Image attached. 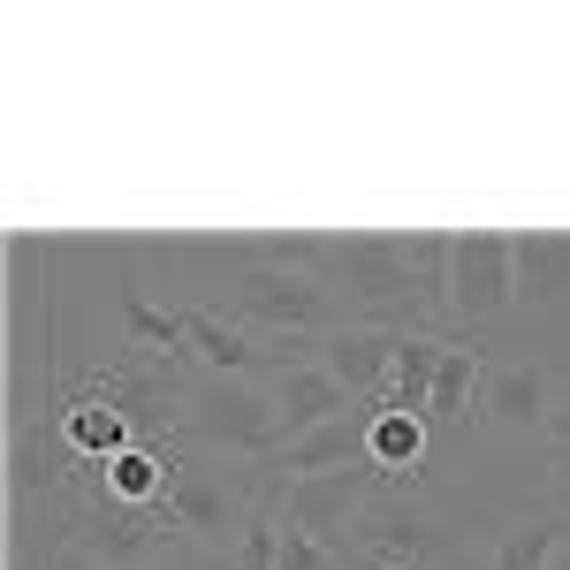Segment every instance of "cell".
I'll return each instance as SVG.
<instances>
[{
    "instance_id": "obj_1",
    "label": "cell",
    "mask_w": 570,
    "mask_h": 570,
    "mask_svg": "<svg viewBox=\"0 0 570 570\" xmlns=\"http://www.w3.org/2000/svg\"><path fill=\"white\" fill-rule=\"evenodd\" d=\"M183 441L220 456L236 480L259 494V510H274V464L289 449V426L274 411V395L259 381H236V373H198L183 389Z\"/></svg>"
},
{
    "instance_id": "obj_2",
    "label": "cell",
    "mask_w": 570,
    "mask_h": 570,
    "mask_svg": "<svg viewBox=\"0 0 570 570\" xmlns=\"http://www.w3.org/2000/svg\"><path fill=\"white\" fill-rule=\"evenodd\" d=\"M61 532H69L85 556H99L107 570H160V563H168V548L183 540L168 502L130 510V502H115L107 487H91L85 472H77L69 502H61Z\"/></svg>"
},
{
    "instance_id": "obj_3",
    "label": "cell",
    "mask_w": 570,
    "mask_h": 570,
    "mask_svg": "<svg viewBox=\"0 0 570 570\" xmlns=\"http://www.w3.org/2000/svg\"><path fill=\"white\" fill-rule=\"evenodd\" d=\"M214 259H228V320L236 327H259L274 343H320L327 335V305L335 289H320L312 274H289V266H266V259H244L236 244H214Z\"/></svg>"
},
{
    "instance_id": "obj_4",
    "label": "cell",
    "mask_w": 570,
    "mask_h": 570,
    "mask_svg": "<svg viewBox=\"0 0 570 570\" xmlns=\"http://www.w3.org/2000/svg\"><path fill=\"white\" fill-rule=\"evenodd\" d=\"M320 282H327L335 297H351L357 320H373V327L434 335L426 312H419V289H411V266H403V236H335Z\"/></svg>"
},
{
    "instance_id": "obj_5",
    "label": "cell",
    "mask_w": 570,
    "mask_h": 570,
    "mask_svg": "<svg viewBox=\"0 0 570 570\" xmlns=\"http://www.w3.org/2000/svg\"><path fill=\"white\" fill-rule=\"evenodd\" d=\"M77 449L61 441V419H8V518H39V502H69Z\"/></svg>"
},
{
    "instance_id": "obj_6",
    "label": "cell",
    "mask_w": 570,
    "mask_h": 570,
    "mask_svg": "<svg viewBox=\"0 0 570 570\" xmlns=\"http://www.w3.org/2000/svg\"><path fill=\"white\" fill-rule=\"evenodd\" d=\"M510 305H518V236H494V228L456 236V266H449V320H456V335L502 320Z\"/></svg>"
},
{
    "instance_id": "obj_7",
    "label": "cell",
    "mask_w": 570,
    "mask_h": 570,
    "mask_svg": "<svg viewBox=\"0 0 570 570\" xmlns=\"http://www.w3.org/2000/svg\"><path fill=\"white\" fill-rule=\"evenodd\" d=\"M373 464H357V472H320V480H282L274 487V518L282 525L312 532L320 548H343L357 525H365V494H373Z\"/></svg>"
},
{
    "instance_id": "obj_8",
    "label": "cell",
    "mask_w": 570,
    "mask_h": 570,
    "mask_svg": "<svg viewBox=\"0 0 570 570\" xmlns=\"http://www.w3.org/2000/svg\"><path fill=\"white\" fill-rule=\"evenodd\" d=\"M160 502L176 510L183 540H228V532H244L259 518V494H252V487L206 472V464L183 456V449H176V464H168V494H160Z\"/></svg>"
},
{
    "instance_id": "obj_9",
    "label": "cell",
    "mask_w": 570,
    "mask_h": 570,
    "mask_svg": "<svg viewBox=\"0 0 570 570\" xmlns=\"http://www.w3.org/2000/svg\"><path fill=\"white\" fill-rule=\"evenodd\" d=\"M395 351H403V327H373V320H351V327H327L312 357L351 389V403H381L389 395V373H395Z\"/></svg>"
},
{
    "instance_id": "obj_10",
    "label": "cell",
    "mask_w": 570,
    "mask_h": 570,
    "mask_svg": "<svg viewBox=\"0 0 570 570\" xmlns=\"http://www.w3.org/2000/svg\"><path fill=\"white\" fill-rule=\"evenodd\" d=\"M266 395H274L289 441L312 434V426H327V419H351V389H343L320 357H282V365L266 373Z\"/></svg>"
},
{
    "instance_id": "obj_11",
    "label": "cell",
    "mask_w": 570,
    "mask_h": 570,
    "mask_svg": "<svg viewBox=\"0 0 570 570\" xmlns=\"http://www.w3.org/2000/svg\"><path fill=\"white\" fill-rule=\"evenodd\" d=\"M365 426H373V411H351V419H327V426H312L282 449V464H274V487L282 480H320V472H357L365 464Z\"/></svg>"
},
{
    "instance_id": "obj_12",
    "label": "cell",
    "mask_w": 570,
    "mask_h": 570,
    "mask_svg": "<svg viewBox=\"0 0 570 570\" xmlns=\"http://www.w3.org/2000/svg\"><path fill=\"white\" fill-rule=\"evenodd\" d=\"M480 411L494 419V426H510V434H540V426H548V411H556L548 373H540V365H487Z\"/></svg>"
},
{
    "instance_id": "obj_13",
    "label": "cell",
    "mask_w": 570,
    "mask_h": 570,
    "mask_svg": "<svg viewBox=\"0 0 570 570\" xmlns=\"http://www.w3.org/2000/svg\"><path fill=\"white\" fill-rule=\"evenodd\" d=\"M426 441H434L426 419H411V411H373V426H365V464H373V480H381V487L419 480Z\"/></svg>"
},
{
    "instance_id": "obj_14",
    "label": "cell",
    "mask_w": 570,
    "mask_h": 570,
    "mask_svg": "<svg viewBox=\"0 0 570 570\" xmlns=\"http://www.w3.org/2000/svg\"><path fill=\"white\" fill-rule=\"evenodd\" d=\"M176 312H183V343H190V357H198L206 373H236V381H252L259 351H252V335H244L228 312H214V305H176Z\"/></svg>"
},
{
    "instance_id": "obj_15",
    "label": "cell",
    "mask_w": 570,
    "mask_h": 570,
    "mask_svg": "<svg viewBox=\"0 0 570 570\" xmlns=\"http://www.w3.org/2000/svg\"><path fill=\"white\" fill-rule=\"evenodd\" d=\"M351 540H357V570H426L441 548V532L419 525V518H373Z\"/></svg>"
},
{
    "instance_id": "obj_16",
    "label": "cell",
    "mask_w": 570,
    "mask_h": 570,
    "mask_svg": "<svg viewBox=\"0 0 570 570\" xmlns=\"http://www.w3.org/2000/svg\"><path fill=\"white\" fill-rule=\"evenodd\" d=\"M487 389V357L464 351V343H449L441 351V373H434V403H426V426L434 434H464L472 426V403Z\"/></svg>"
},
{
    "instance_id": "obj_17",
    "label": "cell",
    "mask_w": 570,
    "mask_h": 570,
    "mask_svg": "<svg viewBox=\"0 0 570 570\" xmlns=\"http://www.w3.org/2000/svg\"><path fill=\"white\" fill-rule=\"evenodd\" d=\"M61 441L77 449V464H115L122 449H137V426L122 411L91 403V395H69V403H61Z\"/></svg>"
},
{
    "instance_id": "obj_18",
    "label": "cell",
    "mask_w": 570,
    "mask_h": 570,
    "mask_svg": "<svg viewBox=\"0 0 570 570\" xmlns=\"http://www.w3.org/2000/svg\"><path fill=\"white\" fill-rule=\"evenodd\" d=\"M518 305H570V236H518Z\"/></svg>"
},
{
    "instance_id": "obj_19",
    "label": "cell",
    "mask_w": 570,
    "mask_h": 570,
    "mask_svg": "<svg viewBox=\"0 0 570 570\" xmlns=\"http://www.w3.org/2000/svg\"><path fill=\"white\" fill-rule=\"evenodd\" d=\"M441 335H403V351H395V373H389V395L373 403V411H411V419H426V403H434V373H441Z\"/></svg>"
},
{
    "instance_id": "obj_20",
    "label": "cell",
    "mask_w": 570,
    "mask_h": 570,
    "mask_svg": "<svg viewBox=\"0 0 570 570\" xmlns=\"http://www.w3.org/2000/svg\"><path fill=\"white\" fill-rule=\"evenodd\" d=\"M556 548H563V532L510 525V532H502V548H494V570H548V563H556Z\"/></svg>"
},
{
    "instance_id": "obj_21",
    "label": "cell",
    "mask_w": 570,
    "mask_h": 570,
    "mask_svg": "<svg viewBox=\"0 0 570 570\" xmlns=\"http://www.w3.org/2000/svg\"><path fill=\"white\" fill-rule=\"evenodd\" d=\"M236 570H282V518L274 510H259L236 532Z\"/></svg>"
},
{
    "instance_id": "obj_22",
    "label": "cell",
    "mask_w": 570,
    "mask_h": 570,
    "mask_svg": "<svg viewBox=\"0 0 570 570\" xmlns=\"http://www.w3.org/2000/svg\"><path fill=\"white\" fill-rule=\"evenodd\" d=\"M540 441H548V480H556V487L570 494V403H556V411H548Z\"/></svg>"
},
{
    "instance_id": "obj_23",
    "label": "cell",
    "mask_w": 570,
    "mask_h": 570,
    "mask_svg": "<svg viewBox=\"0 0 570 570\" xmlns=\"http://www.w3.org/2000/svg\"><path fill=\"white\" fill-rule=\"evenodd\" d=\"M282 570H335V548H320L312 532L282 525Z\"/></svg>"
},
{
    "instance_id": "obj_24",
    "label": "cell",
    "mask_w": 570,
    "mask_h": 570,
    "mask_svg": "<svg viewBox=\"0 0 570 570\" xmlns=\"http://www.w3.org/2000/svg\"><path fill=\"white\" fill-rule=\"evenodd\" d=\"M53 570H107V563H99V556H85V548L61 532V556H53Z\"/></svg>"
},
{
    "instance_id": "obj_25",
    "label": "cell",
    "mask_w": 570,
    "mask_h": 570,
    "mask_svg": "<svg viewBox=\"0 0 570 570\" xmlns=\"http://www.w3.org/2000/svg\"><path fill=\"white\" fill-rule=\"evenodd\" d=\"M548 570H570V540H563V548H556V563H548Z\"/></svg>"
},
{
    "instance_id": "obj_26",
    "label": "cell",
    "mask_w": 570,
    "mask_h": 570,
    "mask_svg": "<svg viewBox=\"0 0 570 570\" xmlns=\"http://www.w3.org/2000/svg\"><path fill=\"white\" fill-rule=\"evenodd\" d=\"M160 570H190V563H160Z\"/></svg>"
},
{
    "instance_id": "obj_27",
    "label": "cell",
    "mask_w": 570,
    "mask_h": 570,
    "mask_svg": "<svg viewBox=\"0 0 570 570\" xmlns=\"http://www.w3.org/2000/svg\"><path fill=\"white\" fill-rule=\"evenodd\" d=\"M563 502H570V494H563Z\"/></svg>"
}]
</instances>
